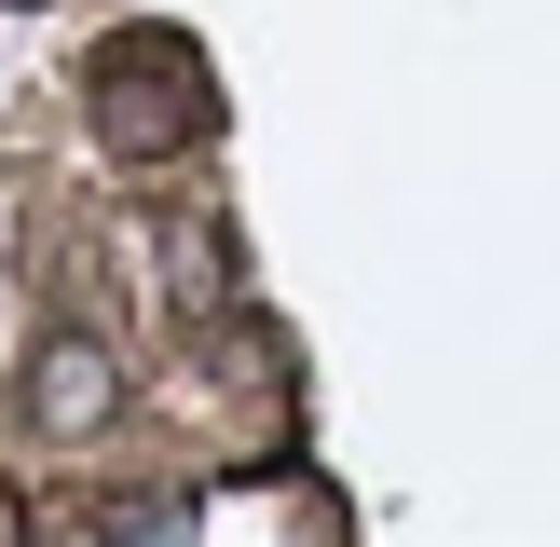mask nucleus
Wrapping results in <instances>:
<instances>
[{
  "mask_svg": "<svg viewBox=\"0 0 560 547\" xmlns=\"http://www.w3.org/2000/svg\"><path fill=\"white\" fill-rule=\"evenodd\" d=\"M27 424L42 438H109L124 424V356H109L96 328H42V356H27Z\"/></svg>",
  "mask_w": 560,
  "mask_h": 547,
  "instance_id": "obj_2",
  "label": "nucleus"
},
{
  "mask_svg": "<svg viewBox=\"0 0 560 547\" xmlns=\"http://www.w3.org/2000/svg\"><path fill=\"white\" fill-rule=\"evenodd\" d=\"M96 124H109V151H137V164L206 124V69L178 55V27H124V42L96 55Z\"/></svg>",
  "mask_w": 560,
  "mask_h": 547,
  "instance_id": "obj_1",
  "label": "nucleus"
}]
</instances>
